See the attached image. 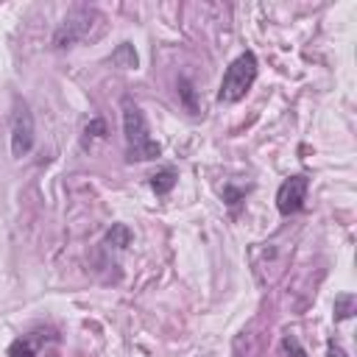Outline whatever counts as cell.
Masks as SVG:
<instances>
[{
    "label": "cell",
    "mask_w": 357,
    "mask_h": 357,
    "mask_svg": "<svg viewBox=\"0 0 357 357\" xmlns=\"http://www.w3.org/2000/svg\"><path fill=\"white\" fill-rule=\"evenodd\" d=\"M351 315H354V296H351V293L337 296V298H335V318H337V321H346V318H351Z\"/></svg>",
    "instance_id": "9"
},
{
    "label": "cell",
    "mask_w": 357,
    "mask_h": 357,
    "mask_svg": "<svg viewBox=\"0 0 357 357\" xmlns=\"http://www.w3.org/2000/svg\"><path fill=\"white\" fill-rule=\"evenodd\" d=\"M326 354H329V357H346V351H343V349H340L335 340H329V346H326Z\"/></svg>",
    "instance_id": "14"
},
{
    "label": "cell",
    "mask_w": 357,
    "mask_h": 357,
    "mask_svg": "<svg viewBox=\"0 0 357 357\" xmlns=\"http://www.w3.org/2000/svg\"><path fill=\"white\" fill-rule=\"evenodd\" d=\"M112 61L120 64V67H137V50H134L128 42H123V45L112 53Z\"/></svg>",
    "instance_id": "7"
},
{
    "label": "cell",
    "mask_w": 357,
    "mask_h": 357,
    "mask_svg": "<svg viewBox=\"0 0 357 357\" xmlns=\"http://www.w3.org/2000/svg\"><path fill=\"white\" fill-rule=\"evenodd\" d=\"M92 17H95V11H89V8H75V11H70V14L64 17V22L59 25L56 36H53V45H56V47H70V45H75L78 39H84V36L89 33V28H92Z\"/></svg>",
    "instance_id": "4"
},
{
    "label": "cell",
    "mask_w": 357,
    "mask_h": 357,
    "mask_svg": "<svg viewBox=\"0 0 357 357\" xmlns=\"http://www.w3.org/2000/svg\"><path fill=\"white\" fill-rule=\"evenodd\" d=\"M123 137H126L128 162H148V159H156L162 153L159 142L148 131L142 109L131 98H123Z\"/></svg>",
    "instance_id": "1"
},
{
    "label": "cell",
    "mask_w": 357,
    "mask_h": 357,
    "mask_svg": "<svg viewBox=\"0 0 357 357\" xmlns=\"http://www.w3.org/2000/svg\"><path fill=\"white\" fill-rule=\"evenodd\" d=\"M33 148V114L22 98H14L11 109V153L20 159Z\"/></svg>",
    "instance_id": "3"
},
{
    "label": "cell",
    "mask_w": 357,
    "mask_h": 357,
    "mask_svg": "<svg viewBox=\"0 0 357 357\" xmlns=\"http://www.w3.org/2000/svg\"><path fill=\"white\" fill-rule=\"evenodd\" d=\"M11 357H33V343H31L28 337L17 340V343L11 346Z\"/></svg>",
    "instance_id": "12"
},
{
    "label": "cell",
    "mask_w": 357,
    "mask_h": 357,
    "mask_svg": "<svg viewBox=\"0 0 357 357\" xmlns=\"http://www.w3.org/2000/svg\"><path fill=\"white\" fill-rule=\"evenodd\" d=\"M307 187H310L307 176H290V178H284L279 184V190H276V209H279V215H284V218L287 215H296L304 206Z\"/></svg>",
    "instance_id": "5"
},
{
    "label": "cell",
    "mask_w": 357,
    "mask_h": 357,
    "mask_svg": "<svg viewBox=\"0 0 357 357\" xmlns=\"http://www.w3.org/2000/svg\"><path fill=\"white\" fill-rule=\"evenodd\" d=\"M178 92H181V98H184L187 109H190L192 114H198V106H195V98H192V86H190V81H187V78H181V81H178Z\"/></svg>",
    "instance_id": "10"
},
{
    "label": "cell",
    "mask_w": 357,
    "mask_h": 357,
    "mask_svg": "<svg viewBox=\"0 0 357 357\" xmlns=\"http://www.w3.org/2000/svg\"><path fill=\"white\" fill-rule=\"evenodd\" d=\"M257 81V56L251 50L240 53L223 73L220 78V89H218V100L223 103H237L248 95V89Z\"/></svg>",
    "instance_id": "2"
},
{
    "label": "cell",
    "mask_w": 357,
    "mask_h": 357,
    "mask_svg": "<svg viewBox=\"0 0 357 357\" xmlns=\"http://www.w3.org/2000/svg\"><path fill=\"white\" fill-rule=\"evenodd\" d=\"M103 134H106L103 120H92V123L86 126V137H103Z\"/></svg>",
    "instance_id": "13"
},
{
    "label": "cell",
    "mask_w": 357,
    "mask_h": 357,
    "mask_svg": "<svg viewBox=\"0 0 357 357\" xmlns=\"http://www.w3.org/2000/svg\"><path fill=\"white\" fill-rule=\"evenodd\" d=\"M176 170L173 167H165V170H159V173H153L151 176V187H153V192L156 195H167L170 190H173V184H176Z\"/></svg>",
    "instance_id": "6"
},
{
    "label": "cell",
    "mask_w": 357,
    "mask_h": 357,
    "mask_svg": "<svg viewBox=\"0 0 357 357\" xmlns=\"http://www.w3.org/2000/svg\"><path fill=\"white\" fill-rule=\"evenodd\" d=\"M106 243H112L114 248H126V245L131 243V231H128V226L114 223V226L109 229V234H106Z\"/></svg>",
    "instance_id": "8"
},
{
    "label": "cell",
    "mask_w": 357,
    "mask_h": 357,
    "mask_svg": "<svg viewBox=\"0 0 357 357\" xmlns=\"http://www.w3.org/2000/svg\"><path fill=\"white\" fill-rule=\"evenodd\" d=\"M282 346H284V351L290 354V357H307V351H304V346L293 337V335H284L282 337Z\"/></svg>",
    "instance_id": "11"
}]
</instances>
